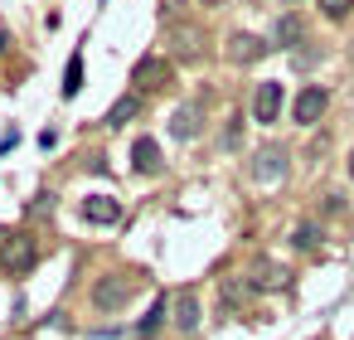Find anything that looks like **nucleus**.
Masks as SVG:
<instances>
[{
    "label": "nucleus",
    "instance_id": "f257e3e1",
    "mask_svg": "<svg viewBox=\"0 0 354 340\" xmlns=\"http://www.w3.org/2000/svg\"><path fill=\"white\" fill-rule=\"evenodd\" d=\"M39 262V243L20 229V233H0V272L10 277H30V267Z\"/></svg>",
    "mask_w": 354,
    "mask_h": 340
},
{
    "label": "nucleus",
    "instance_id": "f03ea898",
    "mask_svg": "<svg viewBox=\"0 0 354 340\" xmlns=\"http://www.w3.org/2000/svg\"><path fill=\"white\" fill-rule=\"evenodd\" d=\"M325 107H330V93H325L320 83H310V88H301V93H296L291 117H296V127H315V122L325 117Z\"/></svg>",
    "mask_w": 354,
    "mask_h": 340
},
{
    "label": "nucleus",
    "instance_id": "7ed1b4c3",
    "mask_svg": "<svg viewBox=\"0 0 354 340\" xmlns=\"http://www.w3.org/2000/svg\"><path fill=\"white\" fill-rule=\"evenodd\" d=\"M131 292H136L131 277H102V282L93 287V306H97V311H122V306L131 301Z\"/></svg>",
    "mask_w": 354,
    "mask_h": 340
},
{
    "label": "nucleus",
    "instance_id": "20e7f679",
    "mask_svg": "<svg viewBox=\"0 0 354 340\" xmlns=\"http://www.w3.org/2000/svg\"><path fill=\"white\" fill-rule=\"evenodd\" d=\"M131 83H136V93H156V88L170 83V64H165L160 54H146V59L131 69Z\"/></svg>",
    "mask_w": 354,
    "mask_h": 340
},
{
    "label": "nucleus",
    "instance_id": "39448f33",
    "mask_svg": "<svg viewBox=\"0 0 354 340\" xmlns=\"http://www.w3.org/2000/svg\"><path fill=\"white\" fill-rule=\"evenodd\" d=\"M277 117H281V83H257V93H252V122L272 127Z\"/></svg>",
    "mask_w": 354,
    "mask_h": 340
},
{
    "label": "nucleus",
    "instance_id": "423d86ee",
    "mask_svg": "<svg viewBox=\"0 0 354 340\" xmlns=\"http://www.w3.org/2000/svg\"><path fill=\"white\" fill-rule=\"evenodd\" d=\"M281 175H286V151L281 146H262L257 161H252V180L257 185H277Z\"/></svg>",
    "mask_w": 354,
    "mask_h": 340
},
{
    "label": "nucleus",
    "instance_id": "0eeeda50",
    "mask_svg": "<svg viewBox=\"0 0 354 340\" xmlns=\"http://www.w3.org/2000/svg\"><path fill=\"white\" fill-rule=\"evenodd\" d=\"M78 214H83L88 224H117V219H122V199H112V195H83Z\"/></svg>",
    "mask_w": 354,
    "mask_h": 340
},
{
    "label": "nucleus",
    "instance_id": "6e6552de",
    "mask_svg": "<svg viewBox=\"0 0 354 340\" xmlns=\"http://www.w3.org/2000/svg\"><path fill=\"white\" fill-rule=\"evenodd\" d=\"M199 117H204L199 102L175 107V117H170V136H175V141H194V136H199Z\"/></svg>",
    "mask_w": 354,
    "mask_h": 340
},
{
    "label": "nucleus",
    "instance_id": "1a4fd4ad",
    "mask_svg": "<svg viewBox=\"0 0 354 340\" xmlns=\"http://www.w3.org/2000/svg\"><path fill=\"white\" fill-rule=\"evenodd\" d=\"M131 165H136V175H160V146L151 141V136H136V146H131Z\"/></svg>",
    "mask_w": 354,
    "mask_h": 340
},
{
    "label": "nucleus",
    "instance_id": "9d476101",
    "mask_svg": "<svg viewBox=\"0 0 354 340\" xmlns=\"http://www.w3.org/2000/svg\"><path fill=\"white\" fill-rule=\"evenodd\" d=\"M262 54H267V44H262L257 35H233V39H228V59H233V64H257Z\"/></svg>",
    "mask_w": 354,
    "mask_h": 340
},
{
    "label": "nucleus",
    "instance_id": "9b49d317",
    "mask_svg": "<svg viewBox=\"0 0 354 340\" xmlns=\"http://www.w3.org/2000/svg\"><path fill=\"white\" fill-rule=\"evenodd\" d=\"M170 306H175V316H170V321H175L185 335H189V330H199V296H194V292H180Z\"/></svg>",
    "mask_w": 354,
    "mask_h": 340
},
{
    "label": "nucleus",
    "instance_id": "f8f14e48",
    "mask_svg": "<svg viewBox=\"0 0 354 340\" xmlns=\"http://www.w3.org/2000/svg\"><path fill=\"white\" fill-rule=\"evenodd\" d=\"M272 39H277L281 49H296V44L306 39V20H301L296 10H286V15L277 20V35H272Z\"/></svg>",
    "mask_w": 354,
    "mask_h": 340
},
{
    "label": "nucleus",
    "instance_id": "ddd939ff",
    "mask_svg": "<svg viewBox=\"0 0 354 340\" xmlns=\"http://www.w3.org/2000/svg\"><path fill=\"white\" fill-rule=\"evenodd\" d=\"M131 117H141V93H127V98H117V102L107 107V117H102V122H107V127H127Z\"/></svg>",
    "mask_w": 354,
    "mask_h": 340
},
{
    "label": "nucleus",
    "instance_id": "4468645a",
    "mask_svg": "<svg viewBox=\"0 0 354 340\" xmlns=\"http://www.w3.org/2000/svg\"><path fill=\"white\" fill-rule=\"evenodd\" d=\"M218 296H223V306H228V311H233V306H243V301H248V296H252V282H243V277H228V282H223V292H218Z\"/></svg>",
    "mask_w": 354,
    "mask_h": 340
},
{
    "label": "nucleus",
    "instance_id": "2eb2a0df",
    "mask_svg": "<svg viewBox=\"0 0 354 340\" xmlns=\"http://www.w3.org/2000/svg\"><path fill=\"white\" fill-rule=\"evenodd\" d=\"M78 88H83V49H78V54L68 59V69H64V98H73Z\"/></svg>",
    "mask_w": 354,
    "mask_h": 340
},
{
    "label": "nucleus",
    "instance_id": "dca6fc26",
    "mask_svg": "<svg viewBox=\"0 0 354 340\" xmlns=\"http://www.w3.org/2000/svg\"><path fill=\"white\" fill-rule=\"evenodd\" d=\"M286 282H291V272L286 267H272V262H262L257 277H252V287H286Z\"/></svg>",
    "mask_w": 354,
    "mask_h": 340
},
{
    "label": "nucleus",
    "instance_id": "f3484780",
    "mask_svg": "<svg viewBox=\"0 0 354 340\" xmlns=\"http://www.w3.org/2000/svg\"><path fill=\"white\" fill-rule=\"evenodd\" d=\"M165 316H170V301H165V296H160V301H156V306H151V316H146V321H141V325H136V335H156V330H160V321H165Z\"/></svg>",
    "mask_w": 354,
    "mask_h": 340
},
{
    "label": "nucleus",
    "instance_id": "a211bd4d",
    "mask_svg": "<svg viewBox=\"0 0 354 340\" xmlns=\"http://www.w3.org/2000/svg\"><path fill=\"white\" fill-rule=\"evenodd\" d=\"M291 243H296V248H301V253H315V248H320V229H315V224H301V229H296V238H291Z\"/></svg>",
    "mask_w": 354,
    "mask_h": 340
},
{
    "label": "nucleus",
    "instance_id": "6ab92c4d",
    "mask_svg": "<svg viewBox=\"0 0 354 340\" xmlns=\"http://www.w3.org/2000/svg\"><path fill=\"white\" fill-rule=\"evenodd\" d=\"M320 10H325V20H349L354 0H320Z\"/></svg>",
    "mask_w": 354,
    "mask_h": 340
},
{
    "label": "nucleus",
    "instance_id": "aec40b11",
    "mask_svg": "<svg viewBox=\"0 0 354 340\" xmlns=\"http://www.w3.org/2000/svg\"><path fill=\"white\" fill-rule=\"evenodd\" d=\"M349 180H354V151H349Z\"/></svg>",
    "mask_w": 354,
    "mask_h": 340
},
{
    "label": "nucleus",
    "instance_id": "412c9836",
    "mask_svg": "<svg viewBox=\"0 0 354 340\" xmlns=\"http://www.w3.org/2000/svg\"><path fill=\"white\" fill-rule=\"evenodd\" d=\"M281 6H301V0H281Z\"/></svg>",
    "mask_w": 354,
    "mask_h": 340
}]
</instances>
